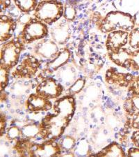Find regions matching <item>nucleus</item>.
Listing matches in <instances>:
<instances>
[{"instance_id":"nucleus-1","label":"nucleus","mask_w":139,"mask_h":157,"mask_svg":"<svg viewBox=\"0 0 139 157\" xmlns=\"http://www.w3.org/2000/svg\"><path fill=\"white\" fill-rule=\"evenodd\" d=\"M53 109L54 115H47L40 123V136L43 140H56L63 136L75 115V98L70 95L59 98L53 105Z\"/></svg>"},{"instance_id":"nucleus-2","label":"nucleus","mask_w":139,"mask_h":157,"mask_svg":"<svg viewBox=\"0 0 139 157\" xmlns=\"http://www.w3.org/2000/svg\"><path fill=\"white\" fill-rule=\"evenodd\" d=\"M96 26L104 34H108L117 30L130 32L136 27L133 16L119 11H111L104 17H100L96 21Z\"/></svg>"},{"instance_id":"nucleus-3","label":"nucleus","mask_w":139,"mask_h":157,"mask_svg":"<svg viewBox=\"0 0 139 157\" xmlns=\"http://www.w3.org/2000/svg\"><path fill=\"white\" fill-rule=\"evenodd\" d=\"M64 5L58 0H42L38 2L34 16L46 25H52L64 15Z\"/></svg>"},{"instance_id":"nucleus-4","label":"nucleus","mask_w":139,"mask_h":157,"mask_svg":"<svg viewBox=\"0 0 139 157\" xmlns=\"http://www.w3.org/2000/svg\"><path fill=\"white\" fill-rule=\"evenodd\" d=\"M24 44L18 37L4 43L1 47L0 65L11 70L17 64L20 55L24 49Z\"/></svg>"},{"instance_id":"nucleus-5","label":"nucleus","mask_w":139,"mask_h":157,"mask_svg":"<svg viewBox=\"0 0 139 157\" xmlns=\"http://www.w3.org/2000/svg\"><path fill=\"white\" fill-rule=\"evenodd\" d=\"M49 34V28L47 25L36 18H31L24 25L23 29L20 32L19 39L24 44L45 39Z\"/></svg>"},{"instance_id":"nucleus-6","label":"nucleus","mask_w":139,"mask_h":157,"mask_svg":"<svg viewBox=\"0 0 139 157\" xmlns=\"http://www.w3.org/2000/svg\"><path fill=\"white\" fill-rule=\"evenodd\" d=\"M111 62L118 67L131 71H139V49L131 50L127 48L114 52H108Z\"/></svg>"},{"instance_id":"nucleus-7","label":"nucleus","mask_w":139,"mask_h":157,"mask_svg":"<svg viewBox=\"0 0 139 157\" xmlns=\"http://www.w3.org/2000/svg\"><path fill=\"white\" fill-rule=\"evenodd\" d=\"M40 62L34 55L24 57L12 73L16 79H31L36 74L40 67Z\"/></svg>"},{"instance_id":"nucleus-8","label":"nucleus","mask_w":139,"mask_h":157,"mask_svg":"<svg viewBox=\"0 0 139 157\" xmlns=\"http://www.w3.org/2000/svg\"><path fill=\"white\" fill-rule=\"evenodd\" d=\"M64 92V87L53 78H45L36 87V93L48 99L59 98Z\"/></svg>"},{"instance_id":"nucleus-9","label":"nucleus","mask_w":139,"mask_h":157,"mask_svg":"<svg viewBox=\"0 0 139 157\" xmlns=\"http://www.w3.org/2000/svg\"><path fill=\"white\" fill-rule=\"evenodd\" d=\"M130 73H121L114 67L108 69L105 74V81L108 85L115 87H127L134 78Z\"/></svg>"},{"instance_id":"nucleus-10","label":"nucleus","mask_w":139,"mask_h":157,"mask_svg":"<svg viewBox=\"0 0 139 157\" xmlns=\"http://www.w3.org/2000/svg\"><path fill=\"white\" fill-rule=\"evenodd\" d=\"M61 149L56 140H44L42 143H35L33 147L32 156L51 157L61 155Z\"/></svg>"},{"instance_id":"nucleus-11","label":"nucleus","mask_w":139,"mask_h":157,"mask_svg":"<svg viewBox=\"0 0 139 157\" xmlns=\"http://www.w3.org/2000/svg\"><path fill=\"white\" fill-rule=\"evenodd\" d=\"M129 32L117 30L108 33L106 40L108 52H114L123 48L129 43Z\"/></svg>"},{"instance_id":"nucleus-12","label":"nucleus","mask_w":139,"mask_h":157,"mask_svg":"<svg viewBox=\"0 0 139 157\" xmlns=\"http://www.w3.org/2000/svg\"><path fill=\"white\" fill-rule=\"evenodd\" d=\"M27 110L31 113L47 112L53 108L52 103L49 99L37 93L31 94L26 101Z\"/></svg>"},{"instance_id":"nucleus-13","label":"nucleus","mask_w":139,"mask_h":157,"mask_svg":"<svg viewBox=\"0 0 139 157\" xmlns=\"http://www.w3.org/2000/svg\"><path fill=\"white\" fill-rule=\"evenodd\" d=\"M58 44L54 40L43 39L35 45V54L45 59H52L59 52Z\"/></svg>"},{"instance_id":"nucleus-14","label":"nucleus","mask_w":139,"mask_h":157,"mask_svg":"<svg viewBox=\"0 0 139 157\" xmlns=\"http://www.w3.org/2000/svg\"><path fill=\"white\" fill-rule=\"evenodd\" d=\"M71 57V53L69 49L62 48L59 50V52L56 56L47 62L45 68L44 69V72L52 74V73L57 71L60 68L64 67L68 62Z\"/></svg>"},{"instance_id":"nucleus-15","label":"nucleus","mask_w":139,"mask_h":157,"mask_svg":"<svg viewBox=\"0 0 139 157\" xmlns=\"http://www.w3.org/2000/svg\"><path fill=\"white\" fill-rule=\"evenodd\" d=\"M52 40L59 45H64L70 39L71 35V29L69 22L63 20L59 23L55 25L50 32Z\"/></svg>"},{"instance_id":"nucleus-16","label":"nucleus","mask_w":139,"mask_h":157,"mask_svg":"<svg viewBox=\"0 0 139 157\" xmlns=\"http://www.w3.org/2000/svg\"><path fill=\"white\" fill-rule=\"evenodd\" d=\"M17 27V22L12 17L4 14L0 16V41L5 43L11 39Z\"/></svg>"},{"instance_id":"nucleus-17","label":"nucleus","mask_w":139,"mask_h":157,"mask_svg":"<svg viewBox=\"0 0 139 157\" xmlns=\"http://www.w3.org/2000/svg\"><path fill=\"white\" fill-rule=\"evenodd\" d=\"M96 156L101 157H122L127 156V154L119 143L113 142L96 154Z\"/></svg>"},{"instance_id":"nucleus-18","label":"nucleus","mask_w":139,"mask_h":157,"mask_svg":"<svg viewBox=\"0 0 139 157\" xmlns=\"http://www.w3.org/2000/svg\"><path fill=\"white\" fill-rule=\"evenodd\" d=\"M34 144L30 139L21 138L16 142L13 149L20 156H32Z\"/></svg>"},{"instance_id":"nucleus-19","label":"nucleus","mask_w":139,"mask_h":157,"mask_svg":"<svg viewBox=\"0 0 139 157\" xmlns=\"http://www.w3.org/2000/svg\"><path fill=\"white\" fill-rule=\"evenodd\" d=\"M123 106L126 116L131 117L139 111V96L130 94L124 101Z\"/></svg>"},{"instance_id":"nucleus-20","label":"nucleus","mask_w":139,"mask_h":157,"mask_svg":"<svg viewBox=\"0 0 139 157\" xmlns=\"http://www.w3.org/2000/svg\"><path fill=\"white\" fill-rule=\"evenodd\" d=\"M21 131L22 138L32 140L37 137L38 135H40V123L29 122L25 124L21 128Z\"/></svg>"},{"instance_id":"nucleus-21","label":"nucleus","mask_w":139,"mask_h":157,"mask_svg":"<svg viewBox=\"0 0 139 157\" xmlns=\"http://www.w3.org/2000/svg\"><path fill=\"white\" fill-rule=\"evenodd\" d=\"M15 5L22 13H29L36 10L38 0H13Z\"/></svg>"},{"instance_id":"nucleus-22","label":"nucleus","mask_w":139,"mask_h":157,"mask_svg":"<svg viewBox=\"0 0 139 157\" xmlns=\"http://www.w3.org/2000/svg\"><path fill=\"white\" fill-rule=\"evenodd\" d=\"M77 16V8L75 0H68L64 4V11L63 17L68 22H72Z\"/></svg>"},{"instance_id":"nucleus-23","label":"nucleus","mask_w":139,"mask_h":157,"mask_svg":"<svg viewBox=\"0 0 139 157\" xmlns=\"http://www.w3.org/2000/svg\"><path fill=\"white\" fill-rule=\"evenodd\" d=\"M59 143L61 151H65L66 153L70 154L75 147L76 140L72 136H66L60 139Z\"/></svg>"},{"instance_id":"nucleus-24","label":"nucleus","mask_w":139,"mask_h":157,"mask_svg":"<svg viewBox=\"0 0 139 157\" xmlns=\"http://www.w3.org/2000/svg\"><path fill=\"white\" fill-rule=\"evenodd\" d=\"M86 84V78L84 77H79L72 83L67 91L68 95L74 96L79 94L84 87Z\"/></svg>"},{"instance_id":"nucleus-25","label":"nucleus","mask_w":139,"mask_h":157,"mask_svg":"<svg viewBox=\"0 0 139 157\" xmlns=\"http://www.w3.org/2000/svg\"><path fill=\"white\" fill-rule=\"evenodd\" d=\"M10 69L0 65V91L3 92L9 85Z\"/></svg>"},{"instance_id":"nucleus-26","label":"nucleus","mask_w":139,"mask_h":157,"mask_svg":"<svg viewBox=\"0 0 139 157\" xmlns=\"http://www.w3.org/2000/svg\"><path fill=\"white\" fill-rule=\"evenodd\" d=\"M129 45L133 50L139 49V27H135L129 33Z\"/></svg>"},{"instance_id":"nucleus-27","label":"nucleus","mask_w":139,"mask_h":157,"mask_svg":"<svg viewBox=\"0 0 139 157\" xmlns=\"http://www.w3.org/2000/svg\"><path fill=\"white\" fill-rule=\"evenodd\" d=\"M6 138L10 141H17L20 138H22L21 128L17 126H12L9 128H7Z\"/></svg>"},{"instance_id":"nucleus-28","label":"nucleus","mask_w":139,"mask_h":157,"mask_svg":"<svg viewBox=\"0 0 139 157\" xmlns=\"http://www.w3.org/2000/svg\"><path fill=\"white\" fill-rule=\"evenodd\" d=\"M128 91L130 94L139 96V75L135 76L131 84L128 87Z\"/></svg>"},{"instance_id":"nucleus-29","label":"nucleus","mask_w":139,"mask_h":157,"mask_svg":"<svg viewBox=\"0 0 139 157\" xmlns=\"http://www.w3.org/2000/svg\"><path fill=\"white\" fill-rule=\"evenodd\" d=\"M131 128L134 130H139V111L131 117Z\"/></svg>"},{"instance_id":"nucleus-30","label":"nucleus","mask_w":139,"mask_h":157,"mask_svg":"<svg viewBox=\"0 0 139 157\" xmlns=\"http://www.w3.org/2000/svg\"><path fill=\"white\" fill-rule=\"evenodd\" d=\"M131 141L136 147L139 148V130H135L131 136Z\"/></svg>"},{"instance_id":"nucleus-31","label":"nucleus","mask_w":139,"mask_h":157,"mask_svg":"<svg viewBox=\"0 0 139 157\" xmlns=\"http://www.w3.org/2000/svg\"><path fill=\"white\" fill-rule=\"evenodd\" d=\"M6 117H5L4 114L1 113V118H0V136H1V137L5 133V130H6Z\"/></svg>"},{"instance_id":"nucleus-32","label":"nucleus","mask_w":139,"mask_h":157,"mask_svg":"<svg viewBox=\"0 0 139 157\" xmlns=\"http://www.w3.org/2000/svg\"><path fill=\"white\" fill-rule=\"evenodd\" d=\"M11 5V0H0V9H1V14L8 9Z\"/></svg>"},{"instance_id":"nucleus-33","label":"nucleus","mask_w":139,"mask_h":157,"mask_svg":"<svg viewBox=\"0 0 139 157\" xmlns=\"http://www.w3.org/2000/svg\"><path fill=\"white\" fill-rule=\"evenodd\" d=\"M127 156H139V148L131 147L127 150Z\"/></svg>"},{"instance_id":"nucleus-34","label":"nucleus","mask_w":139,"mask_h":157,"mask_svg":"<svg viewBox=\"0 0 139 157\" xmlns=\"http://www.w3.org/2000/svg\"><path fill=\"white\" fill-rule=\"evenodd\" d=\"M134 20V23L136 27H139V11L136 12V13L133 16Z\"/></svg>"},{"instance_id":"nucleus-35","label":"nucleus","mask_w":139,"mask_h":157,"mask_svg":"<svg viewBox=\"0 0 139 157\" xmlns=\"http://www.w3.org/2000/svg\"><path fill=\"white\" fill-rule=\"evenodd\" d=\"M75 2H82V1H83V0H75Z\"/></svg>"}]
</instances>
